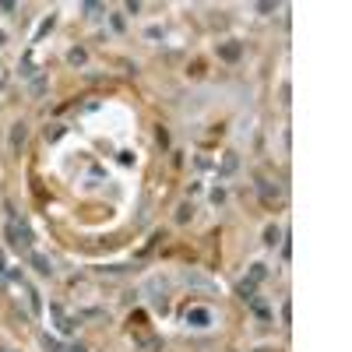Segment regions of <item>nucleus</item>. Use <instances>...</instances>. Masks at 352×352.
<instances>
[{
  "instance_id": "nucleus-1",
  "label": "nucleus",
  "mask_w": 352,
  "mask_h": 352,
  "mask_svg": "<svg viewBox=\"0 0 352 352\" xmlns=\"http://www.w3.org/2000/svg\"><path fill=\"white\" fill-rule=\"evenodd\" d=\"M7 236H11V246L14 250H28V246H32V236H28V229L25 226H18V218H7Z\"/></svg>"
},
{
  "instance_id": "nucleus-2",
  "label": "nucleus",
  "mask_w": 352,
  "mask_h": 352,
  "mask_svg": "<svg viewBox=\"0 0 352 352\" xmlns=\"http://www.w3.org/2000/svg\"><path fill=\"white\" fill-rule=\"evenodd\" d=\"M32 264H35V271H42V275H53V264H50L46 257H39V254H32Z\"/></svg>"
},
{
  "instance_id": "nucleus-5",
  "label": "nucleus",
  "mask_w": 352,
  "mask_h": 352,
  "mask_svg": "<svg viewBox=\"0 0 352 352\" xmlns=\"http://www.w3.org/2000/svg\"><path fill=\"white\" fill-rule=\"evenodd\" d=\"M261 352H271V349H261Z\"/></svg>"
},
{
  "instance_id": "nucleus-3",
  "label": "nucleus",
  "mask_w": 352,
  "mask_h": 352,
  "mask_svg": "<svg viewBox=\"0 0 352 352\" xmlns=\"http://www.w3.org/2000/svg\"><path fill=\"white\" fill-rule=\"evenodd\" d=\"M21 141H25V127L18 123V127H14V134H11V144H14V148H18Z\"/></svg>"
},
{
  "instance_id": "nucleus-4",
  "label": "nucleus",
  "mask_w": 352,
  "mask_h": 352,
  "mask_svg": "<svg viewBox=\"0 0 352 352\" xmlns=\"http://www.w3.org/2000/svg\"><path fill=\"white\" fill-rule=\"evenodd\" d=\"M187 320H197V328H204V320H208V314H201V310H194V314H187Z\"/></svg>"
}]
</instances>
